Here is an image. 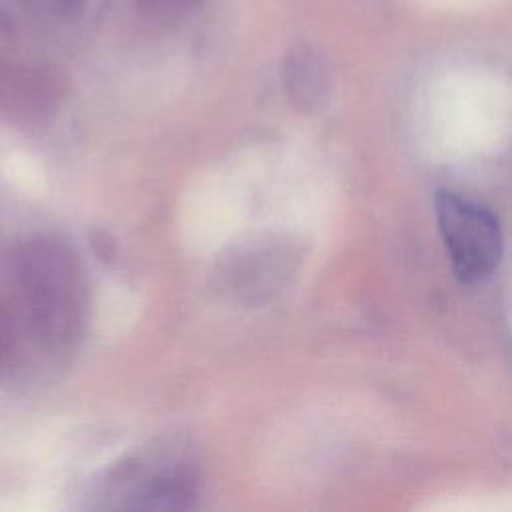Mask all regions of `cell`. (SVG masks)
Returning <instances> with one entry per match:
<instances>
[{
    "mask_svg": "<svg viewBox=\"0 0 512 512\" xmlns=\"http://www.w3.org/2000/svg\"><path fill=\"white\" fill-rule=\"evenodd\" d=\"M14 270L34 336L52 350L72 346L88 310V282L78 254L54 236H34L18 248Z\"/></svg>",
    "mask_w": 512,
    "mask_h": 512,
    "instance_id": "1",
    "label": "cell"
},
{
    "mask_svg": "<svg viewBox=\"0 0 512 512\" xmlns=\"http://www.w3.org/2000/svg\"><path fill=\"white\" fill-rule=\"evenodd\" d=\"M104 506L130 510H186L198 496V468L184 446H152L112 468Z\"/></svg>",
    "mask_w": 512,
    "mask_h": 512,
    "instance_id": "2",
    "label": "cell"
},
{
    "mask_svg": "<svg viewBox=\"0 0 512 512\" xmlns=\"http://www.w3.org/2000/svg\"><path fill=\"white\" fill-rule=\"evenodd\" d=\"M434 214L454 276L462 284H480L490 278L504 252L496 214L488 206L446 188L434 196Z\"/></svg>",
    "mask_w": 512,
    "mask_h": 512,
    "instance_id": "3",
    "label": "cell"
},
{
    "mask_svg": "<svg viewBox=\"0 0 512 512\" xmlns=\"http://www.w3.org/2000/svg\"><path fill=\"white\" fill-rule=\"evenodd\" d=\"M296 252L280 238H252L220 256L216 286L240 304H264L276 296L296 270Z\"/></svg>",
    "mask_w": 512,
    "mask_h": 512,
    "instance_id": "4",
    "label": "cell"
},
{
    "mask_svg": "<svg viewBox=\"0 0 512 512\" xmlns=\"http://www.w3.org/2000/svg\"><path fill=\"white\" fill-rule=\"evenodd\" d=\"M62 82L46 66L26 64L0 52V116L18 126L48 122L62 100Z\"/></svg>",
    "mask_w": 512,
    "mask_h": 512,
    "instance_id": "5",
    "label": "cell"
},
{
    "mask_svg": "<svg viewBox=\"0 0 512 512\" xmlns=\"http://www.w3.org/2000/svg\"><path fill=\"white\" fill-rule=\"evenodd\" d=\"M282 80L288 98L302 112L322 106L330 90V76L320 54L310 46H294L282 66Z\"/></svg>",
    "mask_w": 512,
    "mask_h": 512,
    "instance_id": "6",
    "label": "cell"
},
{
    "mask_svg": "<svg viewBox=\"0 0 512 512\" xmlns=\"http://www.w3.org/2000/svg\"><path fill=\"white\" fill-rule=\"evenodd\" d=\"M134 2L140 8V12H144L154 20H172L194 10V6H198L200 0H134Z\"/></svg>",
    "mask_w": 512,
    "mask_h": 512,
    "instance_id": "7",
    "label": "cell"
},
{
    "mask_svg": "<svg viewBox=\"0 0 512 512\" xmlns=\"http://www.w3.org/2000/svg\"><path fill=\"white\" fill-rule=\"evenodd\" d=\"M12 356H14V340L4 318L0 316V374L6 372V368L12 362Z\"/></svg>",
    "mask_w": 512,
    "mask_h": 512,
    "instance_id": "8",
    "label": "cell"
},
{
    "mask_svg": "<svg viewBox=\"0 0 512 512\" xmlns=\"http://www.w3.org/2000/svg\"><path fill=\"white\" fill-rule=\"evenodd\" d=\"M56 14L64 18H74L82 10V0H50Z\"/></svg>",
    "mask_w": 512,
    "mask_h": 512,
    "instance_id": "9",
    "label": "cell"
}]
</instances>
